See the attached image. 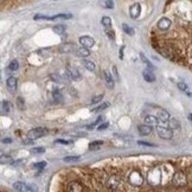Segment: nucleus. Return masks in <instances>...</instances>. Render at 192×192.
Instances as JSON below:
<instances>
[{"instance_id": "412c9836", "label": "nucleus", "mask_w": 192, "mask_h": 192, "mask_svg": "<svg viewBox=\"0 0 192 192\" xmlns=\"http://www.w3.org/2000/svg\"><path fill=\"white\" fill-rule=\"evenodd\" d=\"M169 127H170V128H172V129H178V128L180 127V123L178 122V120H177V119L171 117V119L169 120Z\"/></svg>"}, {"instance_id": "49530a36", "label": "nucleus", "mask_w": 192, "mask_h": 192, "mask_svg": "<svg viewBox=\"0 0 192 192\" xmlns=\"http://www.w3.org/2000/svg\"><path fill=\"white\" fill-rule=\"evenodd\" d=\"M113 73H114V75H115V77H116V80H119V75H117V70H116V68H115V67H113Z\"/></svg>"}, {"instance_id": "7ed1b4c3", "label": "nucleus", "mask_w": 192, "mask_h": 192, "mask_svg": "<svg viewBox=\"0 0 192 192\" xmlns=\"http://www.w3.org/2000/svg\"><path fill=\"white\" fill-rule=\"evenodd\" d=\"M172 183H173L174 186H178V187L186 186V184H187L186 176H185L181 171H178L177 173H174V176H173V178H172Z\"/></svg>"}, {"instance_id": "473e14b6", "label": "nucleus", "mask_w": 192, "mask_h": 192, "mask_svg": "<svg viewBox=\"0 0 192 192\" xmlns=\"http://www.w3.org/2000/svg\"><path fill=\"white\" fill-rule=\"evenodd\" d=\"M102 25H103L105 27H109V26L112 25V19H110L109 17H103V18H102Z\"/></svg>"}, {"instance_id": "a211bd4d", "label": "nucleus", "mask_w": 192, "mask_h": 192, "mask_svg": "<svg viewBox=\"0 0 192 192\" xmlns=\"http://www.w3.org/2000/svg\"><path fill=\"white\" fill-rule=\"evenodd\" d=\"M102 144H103V142L100 141V140H97V141H92V142L89 144V149H90V151H97L99 148H101Z\"/></svg>"}, {"instance_id": "1a4fd4ad", "label": "nucleus", "mask_w": 192, "mask_h": 192, "mask_svg": "<svg viewBox=\"0 0 192 192\" xmlns=\"http://www.w3.org/2000/svg\"><path fill=\"white\" fill-rule=\"evenodd\" d=\"M80 44H81L82 46L89 49V48H92V46H94L95 41H94V38H91V37H89V36H83V37L80 38Z\"/></svg>"}, {"instance_id": "de8ad7c7", "label": "nucleus", "mask_w": 192, "mask_h": 192, "mask_svg": "<svg viewBox=\"0 0 192 192\" xmlns=\"http://www.w3.org/2000/svg\"><path fill=\"white\" fill-rule=\"evenodd\" d=\"M56 142H57V144H64V145H67V144H69V141H65V140H57Z\"/></svg>"}, {"instance_id": "c85d7f7f", "label": "nucleus", "mask_w": 192, "mask_h": 192, "mask_svg": "<svg viewBox=\"0 0 192 192\" xmlns=\"http://www.w3.org/2000/svg\"><path fill=\"white\" fill-rule=\"evenodd\" d=\"M81 156L78 155H73V156H65L64 158V161L65 163H74V161H78Z\"/></svg>"}, {"instance_id": "f3484780", "label": "nucleus", "mask_w": 192, "mask_h": 192, "mask_svg": "<svg viewBox=\"0 0 192 192\" xmlns=\"http://www.w3.org/2000/svg\"><path fill=\"white\" fill-rule=\"evenodd\" d=\"M105 80H106L107 85L109 88H114V81H113V77H112L109 71H105Z\"/></svg>"}, {"instance_id": "c756f323", "label": "nucleus", "mask_w": 192, "mask_h": 192, "mask_svg": "<svg viewBox=\"0 0 192 192\" xmlns=\"http://www.w3.org/2000/svg\"><path fill=\"white\" fill-rule=\"evenodd\" d=\"M101 5L106 9H114V1L113 0H106V1L101 3Z\"/></svg>"}, {"instance_id": "4468645a", "label": "nucleus", "mask_w": 192, "mask_h": 192, "mask_svg": "<svg viewBox=\"0 0 192 192\" xmlns=\"http://www.w3.org/2000/svg\"><path fill=\"white\" fill-rule=\"evenodd\" d=\"M158 119L160 120V122L166 123V122H169V120L171 119V116H170V114L166 110L160 109V110H158Z\"/></svg>"}, {"instance_id": "4be33fe9", "label": "nucleus", "mask_w": 192, "mask_h": 192, "mask_svg": "<svg viewBox=\"0 0 192 192\" xmlns=\"http://www.w3.org/2000/svg\"><path fill=\"white\" fill-rule=\"evenodd\" d=\"M1 110H3V114H9L10 110H11V106H10V102L9 101H3L1 102Z\"/></svg>"}, {"instance_id": "c9c22d12", "label": "nucleus", "mask_w": 192, "mask_h": 192, "mask_svg": "<svg viewBox=\"0 0 192 192\" xmlns=\"http://www.w3.org/2000/svg\"><path fill=\"white\" fill-rule=\"evenodd\" d=\"M177 85H178V88H179L181 91H186V90H187V88H188V87H187V84H186V83H184V82H178V84H177Z\"/></svg>"}, {"instance_id": "393cba45", "label": "nucleus", "mask_w": 192, "mask_h": 192, "mask_svg": "<svg viewBox=\"0 0 192 192\" xmlns=\"http://www.w3.org/2000/svg\"><path fill=\"white\" fill-rule=\"evenodd\" d=\"M83 65H84L85 69L89 70V71H94V70H95V64H94V62H91V60H83Z\"/></svg>"}, {"instance_id": "79ce46f5", "label": "nucleus", "mask_w": 192, "mask_h": 192, "mask_svg": "<svg viewBox=\"0 0 192 192\" xmlns=\"http://www.w3.org/2000/svg\"><path fill=\"white\" fill-rule=\"evenodd\" d=\"M108 126H109V124H108V122H106V123H102V124H100V126H99V128H97V129H99V131H103V129H106V128H107Z\"/></svg>"}, {"instance_id": "ea45409f", "label": "nucleus", "mask_w": 192, "mask_h": 192, "mask_svg": "<svg viewBox=\"0 0 192 192\" xmlns=\"http://www.w3.org/2000/svg\"><path fill=\"white\" fill-rule=\"evenodd\" d=\"M17 103H18V107H19V109H24V101H23V99L21 97H18V100H17Z\"/></svg>"}, {"instance_id": "8fccbe9b", "label": "nucleus", "mask_w": 192, "mask_h": 192, "mask_svg": "<svg viewBox=\"0 0 192 192\" xmlns=\"http://www.w3.org/2000/svg\"><path fill=\"white\" fill-rule=\"evenodd\" d=\"M187 119H188V120H190V122L192 123V113H190V114L187 115Z\"/></svg>"}, {"instance_id": "0eeeda50", "label": "nucleus", "mask_w": 192, "mask_h": 192, "mask_svg": "<svg viewBox=\"0 0 192 192\" xmlns=\"http://www.w3.org/2000/svg\"><path fill=\"white\" fill-rule=\"evenodd\" d=\"M83 190H84L83 185L80 184L78 181H75V180L74 181H70L68 184V186H67V191H69V192H81Z\"/></svg>"}, {"instance_id": "a18cd8bd", "label": "nucleus", "mask_w": 192, "mask_h": 192, "mask_svg": "<svg viewBox=\"0 0 192 192\" xmlns=\"http://www.w3.org/2000/svg\"><path fill=\"white\" fill-rule=\"evenodd\" d=\"M102 121H103V117H102V116H99V117H97V120H96V121H95V122H94L91 126H95V124H97V123H100V122H102Z\"/></svg>"}, {"instance_id": "c03bdc74", "label": "nucleus", "mask_w": 192, "mask_h": 192, "mask_svg": "<svg viewBox=\"0 0 192 192\" xmlns=\"http://www.w3.org/2000/svg\"><path fill=\"white\" fill-rule=\"evenodd\" d=\"M106 32H107V35H108V37H109V38H112V39H114V38H115V37H114V32H113L112 30H110V31H109V30H107Z\"/></svg>"}, {"instance_id": "20e7f679", "label": "nucleus", "mask_w": 192, "mask_h": 192, "mask_svg": "<svg viewBox=\"0 0 192 192\" xmlns=\"http://www.w3.org/2000/svg\"><path fill=\"white\" fill-rule=\"evenodd\" d=\"M48 134V129L46 128H43V127H39V128H35V129H31L28 133H27V137L31 138V139H38L41 137H44Z\"/></svg>"}, {"instance_id": "f257e3e1", "label": "nucleus", "mask_w": 192, "mask_h": 192, "mask_svg": "<svg viewBox=\"0 0 192 192\" xmlns=\"http://www.w3.org/2000/svg\"><path fill=\"white\" fill-rule=\"evenodd\" d=\"M128 181H129V184L132 186H140L144 181V178L139 171L134 170L129 173V176H128Z\"/></svg>"}, {"instance_id": "72a5a7b5", "label": "nucleus", "mask_w": 192, "mask_h": 192, "mask_svg": "<svg viewBox=\"0 0 192 192\" xmlns=\"http://www.w3.org/2000/svg\"><path fill=\"white\" fill-rule=\"evenodd\" d=\"M103 99V94H101V95H97V96H95V97H92L91 99V103L92 105H95V103H99V102H101V100Z\"/></svg>"}, {"instance_id": "2eb2a0df", "label": "nucleus", "mask_w": 192, "mask_h": 192, "mask_svg": "<svg viewBox=\"0 0 192 192\" xmlns=\"http://www.w3.org/2000/svg\"><path fill=\"white\" fill-rule=\"evenodd\" d=\"M142 76H144V78H145L146 82H149V83L155 82V76H154V74L149 69H145L142 71Z\"/></svg>"}, {"instance_id": "aec40b11", "label": "nucleus", "mask_w": 192, "mask_h": 192, "mask_svg": "<svg viewBox=\"0 0 192 192\" xmlns=\"http://www.w3.org/2000/svg\"><path fill=\"white\" fill-rule=\"evenodd\" d=\"M71 18H73L71 14H57V16L48 17V20H56V19H71Z\"/></svg>"}, {"instance_id": "9b49d317", "label": "nucleus", "mask_w": 192, "mask_h": 192, "mask_svg": "<svg viewBox=\"0 0 192 192\" xmlns=\"http://www.w3.org/2000/svg\"><path fill=\"white\" fill-rule=\"evenodd\" d=\"M171 24H172V23H171V20H170L169 18H161V19L158 21V28L163 30V31H166V30L170 28Z\"/></svg>"}, {"instance_id": "4c0bfd02", "label": "nucleus", "mask_w": 192, "mask_h": 192, "mask_svg": "<svg viewBox=\"0 0 192 192\" xmlns=\"http://www.w3.org/2000/svg\"><path fill=\"white\" fill-rule=\"evenodd\" d=\"M46 166V161H41V163H36L33 164V167L35 169H43Z\"/></svg>"}, {"instance_id": "cd10ccee", "label": "nucleus", "mask_w": 192, "mask_h": 192, "mask_svg": "<svg viewBox=\"0 0 192 192\" xmlns=\"http://www.w3.org/2000/svg\"><path fill=\"white\" fill-rule=\"evenodd\" d=\"M0 161H1V164L3 165H5V164H13L12 163V158L10 156V155H1V159H0Z\"/></svg>"}, {"instance_id": "a878e982", "label": "nucleus", "mask_w": 192, "mask_h": 192, "mask_svg": "<svg viewBox=\"0 0 192 192\" xmlns=\"http://www.w3.org/2000/svg\"><path fill=\"white\" fill-rule=\"evenodd\" d=\"M122 30L126 32L127 35H129V36H133V35H134V28L131 27L129 25H127V24H123V25H122Z\"/></svg>"}, {"instance_id": "a19ab883", "label": "nucleus", "mask_w": 192, "mask_h": 192, "mask_svg": "<svg viewBox=\"0 0 192 192\" xmlns=\"http://www.w3.org/2000/svg\"><path fill=\"white\" fill-rule=\"evenodd\" d=\"M139 145H142V146H149V147H154V146H155L154 144H151V142H145V141H139Z\"/></svg>"}, {"instance_id": "bb28decb", "label": "nucleus", "mask_w": 192, "mask_h": 192, "mask_svg": "<svg viewBox=\"0 0 192 192\" xmlns=\"http://www.w3.org/2000/svg\"><path fill=\"white\" fill-rule=\"evenodd\" d=\"M140 58H141L142 63H145V64H146V65H147L148 68H151V69H154V68H155V67L153 65V64H152V63L148 60V58H147V57H146L144 53H140Z\"/></svg>"}, {"instance_id": "e433bc0d", "label": "nucleus", "mask_w": 192, "mask_h": 192, "mask_svg": "<svg viewBox=\"0 0 192 192\" xmlns=\"http://www.w3.org/2000/svg\"><path fill=\"white\" fill-rule=\"evenodd\" d=\"M50 77H51V78H52L55 82H57V83H63V80H62V78H60L58 75H56V74H52Z\"/></svg>"}, {"instance_id": "dca6fc26", "label": "nucleus", "mask_w": 192, "mask_h": 192, "mask_svg": "<svg viewBox=\"0 0 192 192\" xmlns=\"http://www.w3.org/2000/svg\"><path fill=\"white\" fill-rule=\"evenodd\" d=\"M68 71H69V75H70V77L73 78V80H75V81H77V80H80L81 78V74L76 70V69H74V68H69L68 69Z\"/></svg>"}, {"instance_id": "ddd939ff", "label": "nucleus", "mask_w": 192, "mask_h": 192, "mask_svg": "<svg viewBox=\"0 0 192 192\" xmlns=\"http://www.w3.org/2000/svg\"><path fill=\"white\" fill-rule=\"evenodd\" d=\"M144 121H145L146 124H149V126H152V127L158 126L159 122H160V120L158 119V116H153V115H147V116L145 117Z\"/></svg>"}, {"instance_id": "39448f33", "label": "nucleus", "mask_w": 192, "mask_h": 192, "mask_svg": "<svg viewBox=\"0 0 192 192\" xmlns=\"http://www.w3.org/2000/svg\"><path fill=\"white\" fill-rule=\"evenodd\" d=\"M158 134L161 139L170 140L173 137V131L172 128H165V127H158Z\"/></svg>"}, {"instance_id": "f8f14e48", "label": "nucleus", "mask_w": 192, "mask_h": 192, "mask_svg": "<svg viewBox=\"0 0 192 192\" xmlns=\"http://www.w3.org/2000/svg\"><path fill=\"white\" fill-rule=\"evenodd\" d=\"M6 85L11 92H14L17 90V87H18V81L16 80V77H10L6 82Z\"/></svg>"}, {"instance_id": "37998d69", "label": "nucleus", "mask_w": 192, "mask_h": 192, "mask_svg": "<svg viewBox=\"0 0 192 192\" xmlns=\"http://www.w3.org/2000/svg\"><path fill=\"white\" fill-rule=\"evenodd\" d=\"M32 142H33V139H31L28 137H27V139H24L23 140V144H25V145H28V144H32Z\"/></svg>"}, {"instance_id": "423d86ee", "label": "nucleus", "mask_w": 192, "mask_h": 192, "mask_svg": "<svg viewBox=\"0 0 192 192\" xmlns=\"http://www.w3.org/2000/svg\"><path fill=\"white\" fill-rule=\"evenodd\" d=\"M140 13H141V5L139 3H135L129 7V16H131L132 19L139 18Z\"/></svg>"}, {"instance_id": "9d476101", "label": "nucleus", "mask_w": 192, "mask_h": 192, "mask_svg": "<svg viewBox=\"0 0 192 192\" xmlns=\"http://www.w3.org/2000/svg\"><path fill=\"white\" fill-rule=\"evenodd\" d=\"M138 131H139V134L140 135H142V137H146V135H149L151 133H152V126H149V124H140L139 127H138Z\"/></svg>"}, {"instance_id": "3c124183", "label": "nucleus", "mask_w": 192, "mask_h": 192, "mask_svg": "<svg viewBox=\"0 0 192 192\" xmlns=\"http://www.w3.org/2000/svg\"><path fill=\"white\" fill-rule=\"evenodd\" d=\"M185 92H186L188 96H192V91H185Z\"/></svg>"}, {"instance_id": "f03ea898", "label": "nucleus", "mask_w": 192, "mask_h": 192, "mask_svg": "<svg viewBox=\"0 0 192 192\" xmlns=\"http://www.w3.org/2000/svg\"><path fill=\"white\" fill-rule=\"evenodd\" d=\"M106 186L112 190V191H116V190H120V186H121V180L119 177L116 176H109L106 180Z\"/></svg>"}, {"instance_id": "5701e85b", "label": "nucleus", "mask_w": 192, "mask_h": 192, "mask_svg": "<svg viewBox=\"0 0 192 192\" xmlns=\"http://www.w3.org/2000/svg\"><path fill=\"white\" fill-rule=\"evenodd\" d=\"M65 28H67V26L65 25H62V24H59V25H56L55 27H53V32L55 33H57V35H62L64 31H65Z\"/></svg>"}, {"instance_id": "6ab92c4d", "label": "nucleus", "mask_w": 192, "mask_h": 192, "mask_svg": "<svg viewBox=\"0 0 192 192\" xmlns=\"http://www.w3.org/2000/svg\"><path fill=\"white\" fill-rule=\"evenodd\" d=\"M76 55H77L78 57H88V56L90 55V52H89L88 48H84V46H82L81 49H78V50L76 51Z\"/></svg>"}, {"instance_id": "7c9ffc66", "label": "nucleus", "mask_w": 192, "mask_h": 192, "mask_svg": "<svg viewBox=\"0 0 192 192\" xmlns=\"http://www.w3.org/2000/svg\"><path fill=\"white\" fill-rule=\"evenodd\" d=\"M18 68H19V64H18L17 60H12L10 63V65H9V70H11V71H16Z\"/></svg>"}, {"instance_id": "6e6552de", "label": "nucleus", "mask_w": 192, "mask_h": 192, "mask_svg": "<svg viewBox=\"0 0 192 192\" xmlns=\"http://www.w3.org/2000/svg\"><path fill=\"white\" fill-rule=\"evenodd\" d=\"M13 190L16 191H20V192H24V191H36V187H31V185H26L24 183H14L13 184Z\"/></svg>"}, {"instance_id": "2f4dec72", "label": "nucleus", "mask_w": 192, "mask_h": 192, "mask_svg": "<svg viewBox=\"0 0 192 192\" xmlns=\"http://www.w3.org/2000/svg\"><path fill=\"white\" fill-rule=\"evenodd\" d=\"M108 107H109V103H108V102H105V103H102L101 106L96 107L92 112H94V113H97V112H101V110H103V109H106V108H108Z\"/></svg>"}, {"instance_id": "09e8293b", "label": "nucleus", "mask_w": 192, "mask_h": 192, "mask_svg": "<svg viewBox=\"0 0 192 192\" xmlns=\"http://www.w3.org/2000/svg\"><path fill=\"white\" fill-rule=\"evenodd\" d=\"M3 142H5V144H6V142H7V144H10V142H12V140H11L10 138H5V139L3 140Z\"/></svg>"}, {"instance_id": "58836bf2", "label": "nucleus", "mask_w": 192, "mask_h": 192, "mask_svg": "<svg viewBox=\"0 0 192 192\" xmlns=\"http://www.w3.org/2000/svg\"><path fill=\"white\" fill-rule=\"evenodd\" d=\"M74 49V46L73 45H64V46H62L60 48V50L63 51V52H68V51H71Z\"/></svg>"}, {"instance_id": "f704fd0d", "label": "nucleus", "mask_w": 192, "mask_h": 192, "mask_svg": "<svg viewBox=\"0 0 192 192\" xmlns=\"http://www.w3.org/2000/svg\"><path fill=\"white\" fill-rule=\"evenodd\" d=\"M31 152L35 153V154H41V153H44L45 152V148H43V147H36V148H32Z\"/></svg>"}, {"instance_id": "b1692460", "label": "nucleus", "mask_w": 192, "mask_h": 192, "mask_svg": "<svg viewBox=\"0 0 192 192\" xmlns=\"http://www.w3.org/2000/svg\"><path fill=\"white\" fill-rule=\"evenodd\" d=\"M52 96H53V100L56 102H62L63 101V95H62V92L59 90H53Z\"/></svg>"}]
</instances>
